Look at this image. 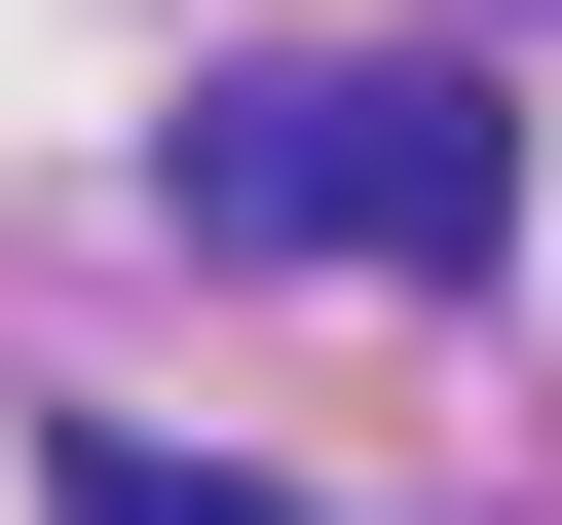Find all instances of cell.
<instances>
[{
	"instance_id": "cell-1",
	"label": "cell",
	"mask_w": 562,
	"mask_h": 525,
	"mask_svg": "<svg viewBox=\"0 0 562 525\" xmlns=\"http://www.w3.org/2000/svg\"><path fill=\"white\" fill-rule=\"evenodd\" d=\"M188 225L225 262H525V113L487 76H188Z\"/></svg>"
},
{
	"instance_id": "cell-2",
	"label": "cell",
	"mask_w": 562,
	"mask_h": 525,
	"mask_svg": "<svg viewBox=\"0 0 562 525\" xmlns=\"http://www.w3.org/2000/svg\"><path fill=\"white\" fill-rule=\"evenodd\" d=\"M38 488H76V525H301V488H225V450H150V413H76Z\"/></svg>"
}]
</instances>
